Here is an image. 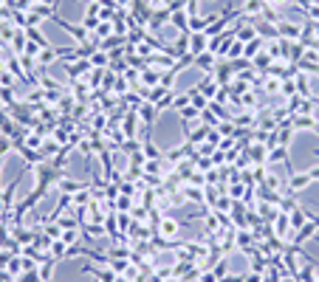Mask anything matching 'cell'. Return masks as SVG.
Returning a JSON list of instances; mask_svg holds the SVG:
<instances>
[{"label": "cell", "mask_w": 319, "mask_h": 282, "mask_svg": "<svg viewBox=\"0 0 319 282\" xmlns=\"http://www.w3.org/2000/svg\"><path fill=\"white\" fill-rule=\"evenodd\" d=\"M311 17H317V20H319V6H317V9H311Z\"/></svg>", "instance_id": "12"}, {"label": "cell", "mask_w": 319, "mask_h": 282, "mask_svg": "<svg viewBox=\"0 0 319 282\" xmlns=\"http://www.w3.org/2000/svg\"><path fill=\"white\" fill-rule=\"evenodd\" d=\"M204 51H206V34L204 31H192L189 34V51H186V54L198 56V54H204Z\"/></svg>", "instance_id": "2"}, {"label": "cell", "mask_w": 319, "mask_h": 282, "mask_svg": "<svg viewBox=\"0 0 319 282\" xmlns=\"http://www.w3.org/2000/svg\"><path fill=\"white\" fill-rule=\"evenodd\" d=\"M141 82H144L147 88H156V85H161V74L153 71V68H144V71H141Z\"/></svg>", "instance_id": "7"}, {"label": "cell", "mask_w": 319, "mask_h": 282, "mask_svg": "<svg viewBox=\"0 0 319 282\" xmlns=\"http://www.w3.org/2000/svg\"><path fill=\"white\" fill-rule=\"evenodd\" d=\"M159 231H161V237H178L181 223L172 220V217H161V220H159Z\"/></svg>", "instance_id": "3"}, {"label": "cell", "mask_w": 319, "mask_h": 282, "mask_svg": "<svg viewBox=\"0 0 319 282\" xmlns=\"http://www.w3.org/2000/svg\"><path fill=\"white\" fill-rule=\"evenodd\" d=\"M274 220H277V223H274V229H277L274 234L280 237V240H285V237L294 231V229H291V220H288V214H274Z\"/></svg>", "instance_id": "4"}, {"label": "cell", "mask_w": 319, "mask_h": 282, "mask_svg": "<svg viewBox=\"0 0 319 282\" xmlns=\"http://www.w3.org/2000/svg\"><path fill=\"white\" fill-rule=\"evenodd\" d=\"M277 34H283V37H288V40H299V26H294V23H280V26H277Z\"/></svg>", "instance_id": "5"}, {"label": "cell", "mask_w": 319, "mask_h": 282, "mask_svg": "<svg viewBox=\"0 0 319 282\" xmlns=\"http://www.w3.org/2000/svg\"><path fill=\"white\" fill-rule=\"evenodd\" d=\"M314 180V175H311V169L308 172H299V175H291L288 178V192L294 195V192H302V189H308V183Z\"/></svg>", "instance_id": "1"}, {"label": "cell", "mask_w": 319, "mask_h": 282, "mask_svg": "<svg viewBox=\"0 0 319 282\" xmlns=\"http://www.w3.org/2000/svg\"><path fill=\"white\" fill-rule=\"evenodd\" d=\"M263 9H266V0H246V3H243V11L251 14V17L263 14Z\"/></svg>", "instance_id": "8"}, {"label": "cell", "mask_w": 319, "mask_h": 282, "mask_svg": "<svg viewBox=\"0 0 319 282\" xmlns=\"http://www.w3.org/2000/svg\"><path fill=\"white\" fill-rule=\"evenodd\" d=\"M192 62H195L198 68H204V71H212V68H215V54H212V51H204V54L195 56Z\"/></svg>", "instance_id": "6"}, {"label": "cell", "mask_w": 319, "mask_h": 282, "mask_svg": "<svg viewBox=\"0 0 319 282\" xmlns=\"http://www.w3.org/2000/svg\"><path fill=\"white\" fill-rule=\"evenodd\" d=\"M249 155L254 158V161H260V164H263V161H268V150H266L263 144H254V147L249 150Z\"/></svg>", "instance_id": "10"}, {"label": "cell", "mask_w": 319, "mask_h": 282, "mask_svg": "<svg viewBox=\"0 0 319 282\" xmlns=\"http://www.w3.org/2000/svg\"><path fill=\"white\" fill-rule=\"evenodd\" d=\"M91 65L105 68V65H107V56H105V54H93V56H91Z\"/></svg>", "instance_id": "11"}, {"label": "cell", "mask_w": 319, "mask_h": 282, "mask_svg": "<svg viewBox=\"0 0 319 282\" xmlns=\"http://www.w3.org/2000/svg\"><path fill=\"white\" fill-rule=\"evenodd\" d=\"M37 59H40V65H51L54 59H59V56H57V48H54V51H51V48H43V51L37 54Z\"/></svg>", "instance_id": "9"}]
</instances>
